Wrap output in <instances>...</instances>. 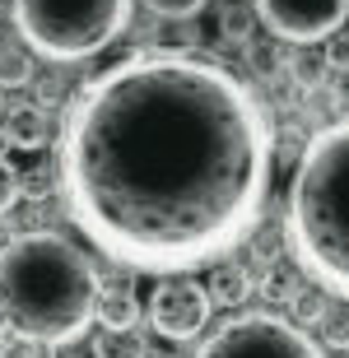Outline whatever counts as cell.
Instances as JSON below:
<instances>
[{
	"label": "cell",
	"mask_w": 349,
	"mask_h": 358,
	"mask_svg": "<svg viewBox=\"0 0 349 358\" xmlns=\"http://www.w3.org/2000/svg\"><path fill=\"white\" fill-rule=\"evenodd\" d=\"M19 182H24V196L28 200H47V196H52V186L61 182V163H47V159L28 163L24 173H19Z\"/></svg>",
	"instance_id": "cell-16"
},
{
	"label": "cell",
	"mask_w": 349,
	"mask_h": 358,
	"mask_svg": "<svg viewBox=\"0 0 349 358\" xmlns=\"http://www.w3.org/2000/svg\"><path fill=\"white\" fill-rule=\"evenodd\" d=\"M289 75H294L298 89H326V75H331V66H326V56H312V52H298L289 56Z\"/></svg>",
	"instance_id": "cell-15"
},
{
	"label": "cell",
	"mask_w": 349,
	"mask_h": 358,
	"mask_svg": "<svg viewBox=\"0 0 349 358\" xmlns=\"http://www.w3.org/2000/svg\"><path fill=\"white\" fill-rule=\"evenodd\" d=\"M275 42H280L275 33H270L266 42H252V38H247V61H252L261 75H275V66H280V47H275Z\"/></svg>",
	"instance_id": "cell-19"
},
{
	"label": "cell",
	"mask_w": 349,
	"mask_h": 358,
	"mask_svg": "<svg viewBox=\"0 0 349 358\" xmlns=\"http://www.w3.org/2000/svg\"><path fill=\"white\" fill-rule=\"evenodd\" d=\"M19 196H24V182H19V168L0 159V214H5V210H14V200H19Z\"/></svg>",
	"instance_id": "cell-22"
},
{
	"label": "cell",
	"mask_w": 349,
	"mask_h": 358,
	"mask_svg": "<svg viewBox=\"0 0 349 358\" xmlns=\"http://www.w3.org/2000/svg\"><path fill=\"white\" fill-rule=\"evenodd\" d=\"M42 349H47V345L28 340V335H10V340L0 345V358H42Z\"/></svg>",
	"instance_id": "cell-23"
},
{
	"label": "cell",
	"mask_w": 349,
	"mask_h": 358,
	"mask_svg": "<svg viewBox=\"0 0 349 358\" xmlns=\"http://www.w3.org/2000/svg\"><path fill=\"white\" fill-rule=\"evenodd\" d=\"M33 84V47L24 38L0 47V89H24Z\"/></svg>",
	"instance_id": "cell-13"
},
{
	"label": "cell",
	"mask_w": 349,
	"mask_h": 358,
	"mask_svg": "<svg viewBox=\"0 0 349 358\" xmlns=\"http://www.w3.org/2000/svg\"><path fill=\"white\" fill-rule=\"evenodd\" d=\"M322 56H326V66L336 70V75H349V33H345V28H336V33L326 38Z\"/></svg>",
	"instance_id": "cell-20"
},
{
	"label": "cell",
	"mask_w": 349,
	"mask_h": 358,
	"mask_svg": "<svg viewBox=\"0 0 349 358\" xmlns=\"http://www.w3.org/2000/svg\"><path fill=\"white\" fill-rule=\"evenodd\" d=\"M284 242L303 275L349 298V117L308 135L294 163Z\"/></svg>",
	"instance_id": "cell-3"
},
{
	"label": "cell",
	"mask_w": 349,
	"mask_h": 358,
	"mask_svg": "<svg viewBox=\"0 0 349 358\" xmlns=\"http://www.w3.org/2000/svg\"><path fill=\"white\" fill-rule=\"evenodd\" d=\"M303 279H308V275H303L298 266H280V261H275V266L261 270V293H266L270 303L289 307V303H294V293L303 289Z\"/></svg>",
	"instance_id": "cell-14"
},
{
	"label": "cell",
	"mask_w": 349,
	"mask_h": 358,
	"mask_svg": "<svg viewBox=\"0 0 349 358\" xmlns=\"http://www.w3.org/2000/svg\"><path fill=\"white\" fill-rule=\"evenodd\" d=\"M196 358H326L322 345L294 317L280 312H242L201 340Z\"/></svg>",
	"instance_id": "cell-5"
},
{
	"label": "cell",
	"mask_w": 349,
	"mask_h": 358,
	"mask_svg": "<svg viewBox=\"0 0 349 358\" xmlns=\"http://www.w3.org/2000/svg\"><path fill=\"white\" fill-rule=\"evenodd\" d=\"M256 19L280 42L312 47L349 24V0H256Z\"/></svg>",
	"instance_id": "cell-7"
},
{
	"label": "cell",
	"mask_w": 349,
	"mask_h": 358,
	"mask_svg": "<svg viewBox=\"0 0 349 358\" xmlns=\"http://www.w3.org/2000/svg\"><path fill=\"white\" fill-rule=\"evenodd\" d=\"M270 159V121L233 70L201 52L145 47L70 93L56 163L89 247L163 279L252 242Z\"/></svg>",
	"instance_id": "cell-1"
},
{
	"label": "cell",
	"mask_w": 349,
	"mask_h": 358,
	"mask_svg": "<svg viewBox=\"0 0 349 358\" xmlns=\"http://www.w3.org/2000/svg\"><path fill=\"white\" fill-rule=\"evenodd\" d=\"M252 28H256V5L252 10H247V5H224V10H219V33L229 42H247Z\"/></svg>",
	"instance_id": "cell-18"
},
{
	"label": "cell",
	"mask_w": 349,
	"mask_h": 358,
	"mask_svg": "<svg viewBox=\"0 0 349 358\" xmlns=\"http://www.w3.org/2000/svg\"><path fill=\"white\" fill-rule=\"evenodd\" d=\"M94 358H149V345L135 326H103L94 335Z\"/></svg>",
	"instance_id": "cell-11"
},
{
	"label": "cell",
	"mask_w": 349,
	"mask_h": 358,
	"mask_svg": "<svg viewBox=\"0 0 349 358\" xmlns=\"http://www.w3.org/2000/svg\"><path fill=\"white\" fill-rule=\"evenodd\" d=\"M205 289H210L215 307H242L247 298H252V289H256L252 261H233V256L215 261V266H210V275H205Z\"/></svg>",
	"instance_id": "cell-9"
},
{
	"label": "cell",
	"mask_w": 349,
	"mask_h": 358,
	"mask_svg": "<svg viewBox=\"0 0 349 358\" xmlns=\"http://www.w3.org/2000/svg\"><path fill=\"white\" fill-rule=\"evenodd\" d=\"M149 326L163 340H196V335L210 326V312H215V298L205 284H196L191 275H163L159 289L149 293Z\"/></svg>",
	"instance_id": "cell-6"
},
{
	"label": "cell",
	"mask_w": 349,
	"mask_h": 358,
	"mask_svg": "<svg viewBox=\"0 0 349 358\" xmlns=\"http://www.w3.org/2000/svg\"><path fill=\"white\" fill-rule=\"evenodd\" d=\"M0 145L24 149V154H38V149L52 145V117L42 103H10L0 112Z\"/></svg>",
	"instance_id": "cell-8"
},
{
	"label": "cell",
	"mask_w": 349,
	"mask_h": 358,
	"mask_svg": "<svg viewBox=\"0 0 349 358\" xmlns=\"http://www.w3.org/2000/svg\"><path fill=\"white\" fill-rule=\"evenodd\" d=\"M159 19H196L205 10V0H145Z\"/></svg>",
	"instance_id": "cell-21"
},
{
	"label": "cell",
	"mask_w": 349,
	"mask_h": 358,
	"mask_svg": "<svg viewBox=\"0 0 349 358\" xmlns=\"http://www.w3.org/2000/svg\"><path fill=\"white\" fill-rule=\"evenodd\" d=\"M322 345L326 349H349V298H336L331 312L322 317Z\"/></svg>",
	"instance_id": "cell-17"
},
{
	"label": "cell",
	"mask_w": 349,
	"mask_h": 358,
	"mask_svg": "<svg viewBox=\"0 0 349 358\" xmlns=\"http://www.w3.org/2000/svg\"><path fill=\"white\" fill-rule=\"evenodd\" d=\"M331 303H336V293L322 289L317 279H303V289L294 293V303H289V317L308 331V326H322V317L331 312Z\"/></svg>",
	"instance_id": "cell-12"
},
{
	"label": "cell",
	"mask_w": 349,
	"mask_h": 358,
	"mask_svg": "<svg viewBox=\"0 0 349 358\" xmlns=\"http://www.w3.org/2000/svg\"><path fill=\"white\" fill-rule=\"evenodd\" d=\"M61 98H66V84L61 80H38V98H33V103H61Z\"/></svg>",
	"instance_id": "cell-24"
},
{
	"label": "cell",
	"mask_w": 349,
	"mask_h": 358,
	"mask_svg": "<svg viewBox=\"0 0 349 358\" xmlns=\"http://www.w3.org/2000/svg\"><path fill=\"white\" fill-rule=\"evenodd\" d=\"M94 261L61 233H19L0 252V321L10 335H28L47 349L75 345L98 303Z\"/></svg>",
	"instance_id": "cell-2"
},
{
	"label": "cell",
	"mask_w": 349,
	"mask_h": 358,
	"mask_svg": "<svg viewBox=\"0 0 349 358\" xmlns=\"http://www.w3.org/2000/svg\"><path fill=\"white\" fill-rule=\"evenodd\" d=\"M131 14L135 0H14L19 38L33 47V56L56 66L108 52L131 28Z\"/></svg>",
	"instance_id": "cell-4"
},
{
	"label": "cell",
	"mask_w": 349,
	"mask_h": 358,
	"mask_svg": "<svg viewBox=\"0 0 349 358\" xmlns=\"http://www.w3.org/2000/svg\"><path fill=\"white\" fill-rule=\"evenodd\" d=\"M94 321L98 326H135L140 321V298H135V284L126 275H112L98 284Z\"/></svg>",
	"instance_id": "cell-10"
}]
</instances>
